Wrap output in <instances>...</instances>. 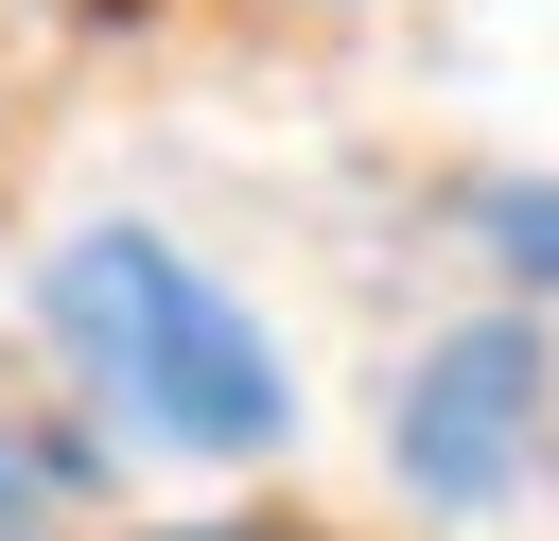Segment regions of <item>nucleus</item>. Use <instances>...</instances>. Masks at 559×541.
<instances>
[{
	"label": "nucleus",
	"mask_w": 559,
	"mask_h": 541,
	"mask_svg": "<svg viewBox=\"0 0 559 541\" xmlns=\"http://www.w3.org/2000/svg\"><path fill=\"white\" fill-rule=\"evenodd\" d=\"M52 332H70L87 384H105L140 436H175V454H262V436H280V349H262L175 244H140V227H87V244L52 262Z\"/></svg>",
	"instance_id": "f257e3e1"
},
{
	"label": "nucleus",
	"mask_w": 559,
	"mask_h": 541,
	"mask_svg": "<svg viewBox=\"0 0 559 541\" xmlns=\"http://www.w3.org/2000/svg\"><path fill=\"white\" fill-rule=\"evenodd\" d=\"M17 489H35V471H17V454H0V506H17Z\"/></svg>",
	"instance_id": "20e7f679"
},
{
	"label": "nucleus",
	"mask_w": 559,
	"mask_h": 541,
	"mask_svg": "<svg viewBox=\"0 0 559 541\" xmlns=\"http://www.w3.org/2000/svg\"><path fill=\"white\" fill-rule=\"evenodd\" d=\"M489 244H507L524 279H559V192H489Z\"/></svg>",
	"instance_id": "7ed1b4c3"
},
{
	"label": "nucleus",
	"mask_w": 559,
	"mask_h": 541,
	"mask_svg": "<svg viewBox=\"0 0 559 541\" xmlns=\"http://www.w3.org/2000/svg\"><path fill=\"white\" fill-rule=\"evenodd\" d=\"M524 419H542V332L489 314V332H454V349L402 384V471H419L437 506H489L507 454H524Z\"/></svg>",
	"instance_id": "f03ea898"
}]
</instances>
